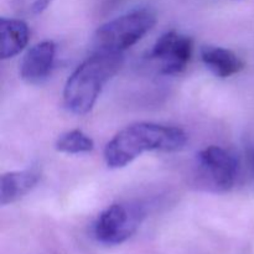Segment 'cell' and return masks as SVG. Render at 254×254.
Wrapping results in <instances>:
<instances>
[{
	"mask_svg": "<svg viewBox=\"0 0 254 254\" xmlns=\"http://www.w3.org/2000/svg\"><path fill=\"white\" fill-rule=\"evenodd\" d=\"M196 179L198 185L215 193H223L235 186L238 175V159L227 149L206 146L196 156Z\"/></svg>",
	"mask_w": 254,
	"mask_h": 254,
	"instance_id": "obj_4",
	"label": "cell"
},
{
	"mask_svg": "<svg viewBox=\"0 0 254 254\" xmlns=\"http://www.w3.org/2000/svg\"><path fill=\"white\" fill-rule=\"evenodd\" d=\"M188 143L181 128L140 122L122 129L104 149V159L111 169L124 168L146 151H178Z\"/></svg>",
	"mask_w": 254,
	"mask_h": 254,
	"instance_id": "obj_1",
	"label": "cell"
},
{
	"mask_svg": "<svg viewBox=\"0 0 254 254\" xmlns=\"http://www.w3.org/2000/svg\"><path fill=\"white\" fill-rule=\"evenodd\" d=\"M55 148L64 154H87L94 149V141L79 129H73L60 135Z\"/></svg>",
	"mask_w": 254,
	"mask_h": 254,
	"instance_id": "obj_11",
	"label": "cell"
},
{
	"mask_svg": "<svg viewBox=\"0 0 254 254\" xmlns=\"http://www.w3.org/2000/svg\"><path fill=\"white\" fill-rule=\"evenodd\" d=\"M193 51V41L188 35L168 31L161 35L151 49L149 57L159 64L161 74L173 76L188 67Z\"/></svg>",
	"mask_w": 254,
	"mask_h": 254,
	"instance_id": "obj_6",
	"label": "cell"
},
{
	"mask_svg": "<svg viewBox=\"0 0 254 254\" xmlns=\"http://www.w3.org/2000/svg\"><path fill=\"white\" fill-rule=\"evenodd\" d=\"M42 171L39 166L24 169L19 171H10L4 174L0 180V203L1 206L10 205L21 200L41 180Z\"/></svg>",
	"mask_w": 254,
	"mask_h": 254,
	"instance_id": "obj_8",
	"label": "cell"
},
{
	"mask_svg": "<svg viewBox=\"0 0 254 254\" xmlns=\"http://www.w3.org/2000/svg\"><path fill=\"white\" fill-rule=\"evenodd\" d=\"M56 45L45 40L27 50L20 64V76L29 84H41L51 74L55 64Z\"/></svg>",
	"mask_w": 254,
	"mask_h": 254,
	"instance_id": "obj_7",
	"label": "cell"
},
{
	"mask_svg": "<svg viewBox=\"0 0 254 254\" xmlns=\"http://www.w3.org/2000/svg\"><path fill=\"white\" fill-rule=\"evenodd\" d=\"M156 24V14L149 7H138L98 27L94 42L99 51L123 52L143 39Z\"/></svg>",
	"mask_w": 254,
	"mask_h": 254,
	"instance_id": "obj_3",
	"label": "cell"
},
{
	"mask_svg": "<svg viewBox=\"0 0 254 254\" xmlns=\"http://www.w3.org/2000/svg\"><path fill=\"white\" fill-rule=\"evenodd\" d=\"M250 164H251V171H252V180L254 185V146L250 151Z\"/></svg>",
	"mask_w": 254,
	"mask_h": 254,
	"instance_id": "obj_14",
	"label": "cell"
},
{
	"mask_svg": "<svg viewBox=\"0 0 254 254\" xmlns=\"http://www.w3.org/2000/svg\"><path fill=\"white\" fill-rule=\"evenodd\" d=\"M52 0H12L11 7L20 17H35L49 7Z\"/></svg>",
	"mask_w": 254,
	"mask_h": 254,
	"instance_id": "obj_12",
	"label": "cell"
},
{
	"mask_svg": "<svg viewBox=\"0 0 254 254\" xmlns=\"http://www.w3.org/2000/svg\"><path fill=\"white\" fill-rule=\"evenodd\" d=\"M122 1H123V0H101V7H99V9L108 12L111 11L112 9H114L117 5L121 4Z\"/></svg>",
	"mask_w": 254,
	"mask_h": 254,
	"instance_id": "obj_13",
	"label": "cell"
},
{
	"mask_svg": "<svg viewBox=\"0 0 254 254\" xmlns=\"http://www.w3.org/2000/svg\"><path fill=\"white\" fill-rule=\"evenodd\" d=\"M145 215L140 205L113 203L97 217L93 226L94 237L102 245H122L136 232Z\"/></svg>",
	"mask_w": 254,
	"mask_h": 254,
	"instance_id": "obj_5",
	"label": "cell"
},
{
	"mask_svg": "<svg viewBox=\"0 0 254 254\" xmlns=\"http://www.w3.org/2000/svg\"><path fill=\"white\" fill-rule=\"evenodd\" d=\"M30 30L21 19L0 17V56L2 60L11 59L26 47Z\"/></svg>",
	"mask_w": 254,
	"mask_h": 254,
	"instance_id": "obj_10",
	"label": "cell"
},
{
	"mask_svg": "<svg viewBox=\"0 0 254 254\" xmlns=\"http://www.w3.org/2000/svg\"><path fill=\"white\" fill-rule=\"evenodd\" d=\"M124 62L123 52L97 51L84 60L67 79L64 89V107L71 113L84 116L96 104L103 87L118 73Z\"/></svg>",
	"mask_w": 254,
	"mask_h": 254,
	"instance_id": "obj_2",
	"label": "cell"
},
{
	"mask_svg": "<svg viewBox=\"0 0 254 254\" xmlns=\"http://www.w3.org/2000/svg\"><path fill=\"white\" fill-rule=\"evenodd\" d=\"M201 60L205 66L220 78L237 74L245 68V62L232 50L221 46H202L201 47Z\"/></svg>",
	"mask_w": 254,
	"mask_h": 254,
	"instance_id": "obj_9",
	"label": "cell"
}]
</instances>
